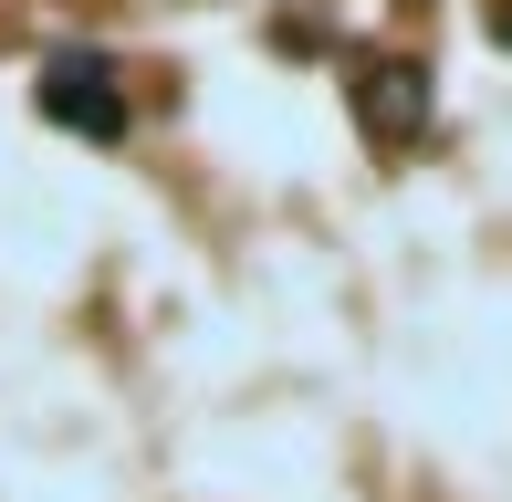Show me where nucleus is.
Masks as SVG:
<instances>
[{
    "label": "nucleus",
    "instance_id": "7ed1b4c3",
    "mask_svg": "<svg viewBox=\"0 0 512 502\" xmlns=\"http://www.w3.org/2000/svg\"><path fill=\"white\" fill-rule=\"evenodd\" d=\"M492 42H512V11H492Z\"/></svg>",
    "mask_w": 512,
    "mask_h": 502
},
{
    "label": "nucleus",
    "instance_id": "f257e3e1",
    "mask_svg": "<svg viewBox=\"0 0 512 502\" xmlns=\"http://www.w3.org/2000/svg\"><path fill=\"white\" fill-rule=\"evenodd\" d=\"M42 116L84 126V136H126V105H115L105 63H53V74H42Z\"/></svg>",
    "mask_w": 512,
    "mask_h": 502
},
{
    "label": "nucleus",
    "instance_id": "f03ea898",
    "mask_svg": "<svg viewBox=\"0 0 512 502\" xmlns=\"http://www.w3.org/2000/svg\"><path fill=\"white\" fill-rule=\"evenodd\" d=\"M356 116H366V136H408L418 116H429V84H418L408 63H377V74L356 84Z\"/></svg>",
    "mask_w": 512,
    "mask_h": 502
}]
</instances>
